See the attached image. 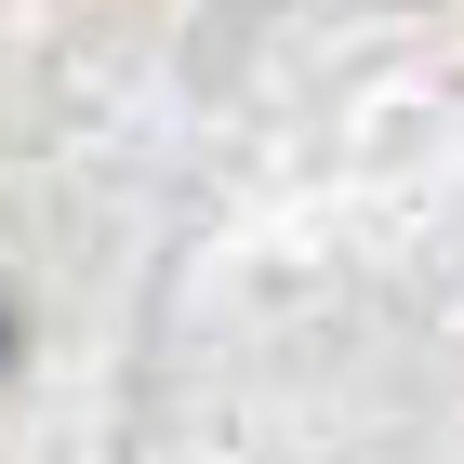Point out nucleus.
Wrapping results in <instances>:
<instances>
[{"label": "nucleus", "mask_w": 464, "mask_h": 464, "mask_svg": "<svg viewBox=\"0 0 464 464\" xmlns=\"http://www.w3.org/2000/svg\"><path fill=\"white\" fill-rule=\"evenodd\" d=\"M0 372H14V305H0Z\"/></svg>", "instance_id": "1"}]
</instances>
